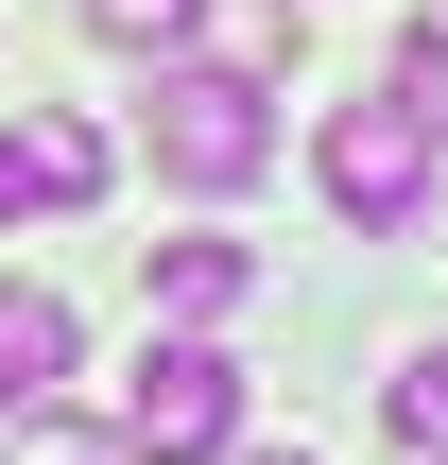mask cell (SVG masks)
Segmentation results:
<instances>
[{
    "mask_svg": "<svg viewBox=\"0 0 448 465\" xmlns=\"http://www.w3.org/2000/svg\"><path fill=\"white\" fill-rule=\"evenodd\" d=\"M311 173H328L345 224H414V207H432V121H414V104H328Z\"/></svg>",
    "mask_w": 448,
    "mask_h": 465,
    "instance_id": "obj_3",
    "label": "cell"
},
{
    "mask_svg": "<svg viewBox=\"0 0 448 465\" xmlns=\"http://www.w3.org/2000/svg\"><path fill=\"white\" fill-rule=\"evenodd\" d=\"M86 35H121V52H173V35H190V0H86Z\"/></svg>",
    "mask_w": 448,
    "mask_h": 465,
    "instance_id": "obj_10",
    "label": "cell"
},
{
    "mask_svg": "<svg viewBox=\"0 0 448 465\" xmlns=\"http://www.w3.org/2000/svg\"><path fill=\"white\" fill-rule=\"evenodd\" d=\"M397 449L448 465V345H414V362H397Z\"/></svg>",
    "mask_w": 448,
    "mask_h": 465,
    "instance_id": "obj_8",
    "label": "cell"
},
{
    "mask_svg": "<svg viewBox=\"0 0 448 465\" xmlns=\"http://www.w3.org/2000/svg\"><path fill=\"white\" fill-rule=\"evenodd\" d=\"M397 104H414V121H432V138H448V0H432V17H414V35H397Z\"/></svg>",
    "mask_w": 448,
    "mask_h": 465,
    "instance_id": "obj_9",
    "label": "cell"
},
{
    "mask_svg": "<svg viewBox=\"0 0 448 465\" xmlns=\"http://www.w3.org/2000/svg\"><path fill=\"white\" fill-rule=\"evenodd\" d=\"M69 362H86V328H69V293H35V276H0V414H17V397H69Z\"/></svg>",
    "mask_w": 448,
    "mask_h": 465,
    "instance_id": "obj_5",
    "label": "cell"
},
{
    "mask_svg": "<svg viewBox=\"0 0 448 465\" xmlns=\"http://www.w3.org/2000/svg\"><path fill=\"white\" fill-rule=\"evenodd\" d=\"M86 190H104V138L86 121H0V242L52 224V207H86Z\"/></svg>",
    "mask_w": 448,
    "mask_h": 465,
    "instance_id": "obj_4",
    "label": "cell"
},
{
    "mask_svg": "<svg viewBox=\"0 0 448 465\" xmlns=\"http://www.w3.org/2000/svg\"><path fill=\"white\" fill-rule=\"evenodd\" d=\"M86 465H104V449H86Z\"/></svg>",
    "mask_w": 448,
    "mask_h": 465,
    "instance_id": "obj_11",
    "label": "cell"
},
{
    "mask_svg": "<svg viewBox=\"0 0 448 465\" xmlns=\"http://www.w3.org/2000/svg\"><path fill=\"white\" fill-rule=\"evenodd\" d=\"M242 293H259V259H242V242H155V311H173V328H224Z\"/></svg>",
    "mask_w": 448,
    "mask_h": 465,
    "instance_id": "obj_6",
    "label": "cell"
},
{
    "mask_svg": "<svg viewBox=\"0 0 448 465\" xmlns=\"http://www.w3.org/2000/svg\"><path fill=\"white\" fill-rule=\"evenodd\" d=\"M138 138H155L173 190H259V173H276V104H259V69H224V52H155Z\"/></svg>",
    "mask_w": 448,
    "mask_h": 465,
    "instance_id": "obj_1",
    "label": "cell"
},
{
    "mask_svg": "<svg viewBox=\"0 0 448 465\" xmlns=\"http://www.w3.org/2000/svg\"><path fill=\"white\" fill-rule=\"evenodd\" d=\"M224 431H242V362H224L207 328L138 345V380H121V465H207Z\"/></svg>",
    "mask_w": 448,
    "mask_h": 465,
    "instance_id": "obj_2",
    "label": "cell"
},
{
    "mask_svg": "<svg viewBox=\"0 0 448 465\" xmlns=\"http://www.w3.org/2000/svg\"><path fill=\"white\" fill-rule=\"evenodd\" d=\"M190 17H207L224 69H276V52H294V0H190Z\"/></svg>",
    "mask_w": 448,
    "mask_h": 465,
    "instance_id": "obj_7",
    "label": "cell"
}]
</instances>
